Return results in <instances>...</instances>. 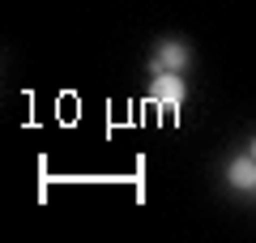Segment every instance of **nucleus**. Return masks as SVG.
I'll return each mask as SVG.
<instances>
[{
  "mask_svg": "<svg viewBox=\"0 0 256 243\" xmlns=\"http://www.w3.org/2000/svg\"><path fill=\"white\" fill-rule=\"evenodd\" d=\"M252 158H256V141H252Z\"/></svg>",
  "mask_w": 256,
  "mask_h": 243,
  "instance_id": "20e7f679",
  "label": "nucleus"
},
{
  "mask_svg": "<svg viewBox=\"0 0 256 243\" xmlns=\"http://www.w3.org/2000/svg\"><path fill=\"white\" fill-rule=\"evenodd\" d=\"M226 180L235 188H256V158H235L226 166Z\"/></svg>",
  "mask_w": 256,
  "mask_h": 243,
  "instance_id": "7ed1b4c3",
  "label": "nucleus"
},
{
  "mask_svg": "<svg viewBox=\"0 0 256 243\" xmlns=\"http://www.w3.org/2000/svg\"><path fill=\"white\" fill-rule=\"evenodd\" d=\"M150 102H154L158 111H180L184 107V81H180V72H154Z\"/></svg>",
  "mask_w": 256,
  "mask_h": 243,
  "instance_id": "f257e3e1",
  "label": "nucleus"
},
{
  "mask_svg": "<svg viewBox=\"0 0 256 243\" xmlns=\"http://www.w3.org/2000/svg\"><path fill=\"white\" fill-rule=\"evenodd\" d=\"M184 68H188V43H180V38L158 43V52H154V72H184Z\"/></svg>",
  "mask_w": 256,
  "mask_h": 243,
  "instance_id": "f03ea898",
  "label": "nucleus"
}]
</instances>
